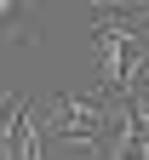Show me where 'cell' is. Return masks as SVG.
Returning <instances> with one entry per match:
<instances>
[{"label": "cell", "instance_id": "cell-1", "mask_svg": "<svg viewBox=\"0 0 149 160\" xmlns=\"http://www.w3.org/2000/svg\"><path fill=\"white\" fill-rule=\"evenodd\" d=\"M92 46H98V92L132 97V80L149 52V12L132 6H98L92 12Z\"/></svg>", "mask_w": 149, "mask_h": 160}, {"label": "cell", "instance_id": "cell-3", "mask_svg": "<svg viewBox=\"0 0 149 160\" xmlns=\"http://www.w3.org/2000/svg\"><path fill=\"white\" fill-rule=\"evenodd\" d=\"M17 17H23V12H17V6H6V0H0V29H12Z\"/></svg>", "mask_w": 149, "mask_h": 160}, {"label": "cell", "instance_id": "cell-2", "mask_svg": "<svg viewBox=\"0 0 149 160\" xmlns=\"http://www.w3.org/2000/svg\"><path fill=\"white\" fill-rule=\"evenodd\" d=\"M0 160H52L40 103H29L23 92H0Z\"/></svg>", "mask_w": 149, "mask_h": 160}]
</instances>
